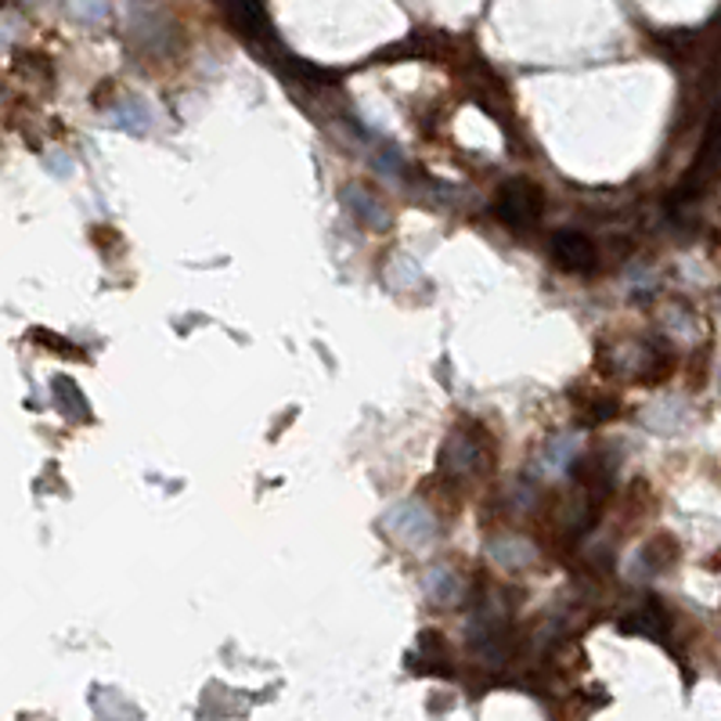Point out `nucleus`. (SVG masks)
I'll return each instance as SVG.
<instances>
[{
	"instance_id": "nucleus-1",
	"label": "nucleus",
	"mask_w": 721,
	"mask_h": 721,
	"mask_svg": "<svg viewBox=\"0 0 721 721\" xmlns=\"http://www.w3.org/2000/svg\"><path fill=\"white\" fill-rule=\"evenodd\" d=\"M494 210H498L502 224L523 231V228H534V224L541 220V213H545V195H541V188L531 185V180H513V185H505L498 191Z\"/></svg>"
},
{
	"instance_id": "nucleus-2",
	"label": "nucleus",
	"mask_w": 721,
	"mask_h": 721,
	"mask_svg": "<svg viewBox=\"0 0 721 721\" xmlns=\"http://www.w3.org/2000/svg\"><path fill=\"white\" fill-rule=\"evenodd\" d=\"M231 22H235V29H239L245 40L261 43L264 54H270V59L281 62L286 48H281L278 33H275V26H270L264 0H231Z\"/></svg>"
},
{
	"instance_id": "nucleus-3",
	"label": "nucleus",
	"mask_w": 721,
	"mask_h": 721,
	"mask_svg": "<svg viewBox=\"0 0 721 721\" xmlns=\"http://www.w3.org/2000/svg\"><path fill=\"white\" fill-rule=\"evenodd\" d=\"M483 461H488V451H483L480 437H466V433H455L444 447L441 455V469L447 472V477L455 480H466L469 472L483 469Z\"/></svg>"
},
{
	"instance_id": "nucleus-4",
	"label": "nucleus",
	"mask_w": 721,
	"mask_h": 721,
	"mask_svg": "<svg viewBox=\"0 0 721 721\" xmlns=\"http://www.w3.org/2000/svg\"><path fill=\"white\" fill-rule=\"evenodd\" d=\"M552 261H556L562 270H592L595 261H599V253H595L589 235L559 231L556 239H552Z\"/></svg>"
},
{
	"instance_id": "nucleus-5",
	"label": "nucleus",
	"mask_w": 721,
	"mask_h": 721,
	"mask_svg": "<svg viewBox=\"0 0 721 721\" xmlns=\"http://www.w3.org/2000/svg\"><path fill=\"white\" fill-rule=\"evenodd\" d=\"M387 531L397 534L401 541H408V545H419V541H430L433 537V516L422 509V505H397L390 516H387Z\"/></svg>"
},
{
	"instance_id": "nucleus-6",
	"label": "nucleus",
	"mask_w": 721,
	"mask_h": 721,
	"mask_svg": "<svg viewBox=\"0 0 721 721\" xmlns=\"http://www.w3.org/2000/svg\"><path fill=\"white\" fill-rule=\"evenodd\" d=\"M54 397L62 401V408H65V415L69 419H90V408H87V397L80 393V387H76L73 379H65V376H59L54 379Z\"/></svg>"
},
{
	"instance_id": "nucleus-7",
	"label": "nucleus",
	"mask_w": 721,
	"mask_h": 721,
	"mask_svg": "<svg viewBox=\"0 0 721 721\" xmlns=\"http://www.w3.org/2000/svg\"><path fill=\"white\" fill-rule=\"evenodd\" d=\"M346 202H351V213L360 217L371 228H379V224H387V213H382V202L376 195H368L365 188H351L346 191Z\"/></svg>"
},
{
	"instance_id": "nucleus-8",
	"label": "nucleus",
	"mask_w": 721,
	"mask_h": 721,
	"mask_svg": "<svg viewBox=\"0 0 721 721\" xmlns=\"http://www.w3.org/2000/svg\"><path fill=\"white\" fill-rule=\"evenodd\" d=\"M33 336H37V340H43V343H51V346H54V354H69V357H80V354H76V346H73L69 340H59V336H51V332H43V329H37V332H33Z\"/></svg>"
}]
</instances>
